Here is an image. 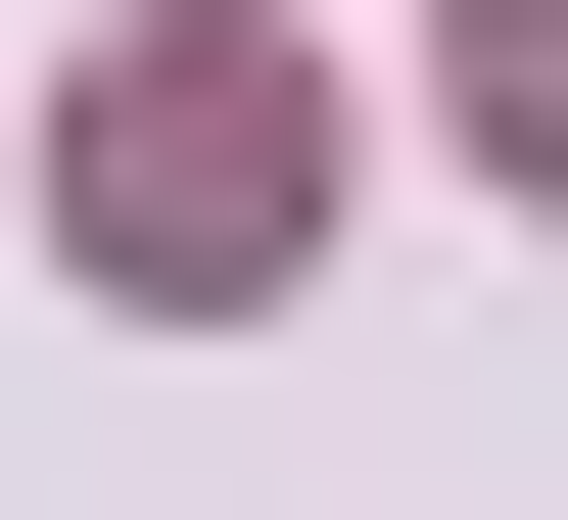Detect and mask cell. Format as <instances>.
Masks as SVG:
<instances>
[{"mask_svg":"<svg viewBox=\"0 0 568 520\" xmlns=\"http://www.w3.org/2000/svg\"><path fill=\"white\" fill-rule=\"evenodd\" d=\"M48 237L95 284H284L332 237V95H284V48H95V95H48Z\"/></svg>","mask_w":568,"mask_h":520,"instance_id":"obj_1","label":"cell"},{"mask_svg":"<svg viewBox=\"0 0 568 520\" xmlns=\"http://www.w3.org/2000/svg\"><path fill=\"white\" fill-rule=\"evenodd\" d=\"M474 142H521V190H568V0H521V48H474Z\"/></svg>","mask_w":568,"mask_h":520,"instance_id":"obj_2","label":"cell"}]
</instances>
